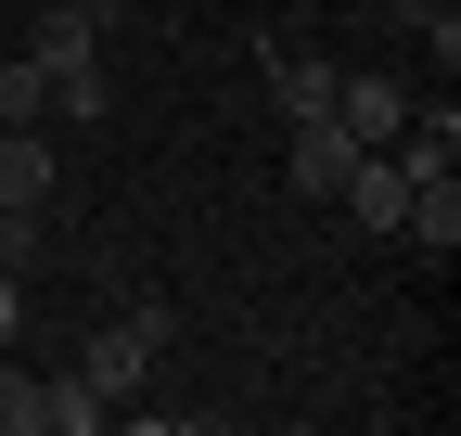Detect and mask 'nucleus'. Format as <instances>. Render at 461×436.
I'll return each mask as SVG.
<instances>
[{
    "label": "nucleus",
    "instance_id": "f8f14e48",
    "mask_svg": "<svg viewBox=\"0 0 461 436\" xmlns=\"http://www.w3.org/2000/svg\"><path fill=\"white\" fill-rule=\"evenodd\" d=\"M0 51H14V26H0Z\"/></svg>",
    "mask_w": 461,
    "mask_h": 436
},
{
    "label": "nucleus",
    "instance_id": "6e6552de",
    "mask_svg": "<svg viewBox=\"0 0 461 436\" xmlns=\"http://www.w3.org/2000/svg\"><path fill=\"white\" fill-rule=\"evenodd\" d=\"M0 436H51V372H26L0 347Z\"/></svg>",
    "mask_w": 461,
    "mask_h": 436
},
{
    "label": "nucleus",
    "instance_id": "1a4fd4ad",
    "mask_svg": "<svg viewBox=\"0 0 461 436\" xmlns=\"http://www.w3.org/2000/svg\"><path fill=\"white\" fill-rule=\"evenodd\" d=\"M39 116H51V77L26 51H0V129H39Z\"/></svg>",
    "mask_w": 461,
    "mask_h": 436
},
{
    "label": "nucleus",
    "instance_id": "9d476101",
    "mask_svg": "<svg viewBox=\"0 0 461 436\" xmlns=\"http://www.w3.org/2000/svg\"><path fill=\"white\" fill-rule=\"evenodd\" d=\"M26 334V269H0V347Z\"/></svg>",
    "mask_w": 461,
    "mask_h": 436
},
{
    "label": "nucleus",
    "instance_id": "20e7f679",
    "mask_svg": "<svg viewBox=\"0 0 461 436\" xmlns=\"http://www.w3.org/2000/svg\"><path fill=\"white\" fill-rule=\"evenodd\" d=\"M346 168H359V141H346L333 116H295V154H282V180H295L308 205H333V193H346Z\"/></svg>",
    "mask_w": 461,
    "mask_h": 436
},
{
    "label": "nucleus",
    "instance_id": "39448f33",
    "mask_svg": "<svg viewBox=\"0 0 461 436\" xmlns=\"http://www.w3.org/2000/svg\"><path fill=\"white\" fill-rule=\"evenodd\" d=\"M397 116H411V90H397V77H333V129L359 141V154H384Z\"/></svg>",
    "mask_w": 461,
    "mask_h": 436
},
{
    "label": "nucleus",
    "instance_id": "f257e3e1",
    "mask_svg": "<svg viewBox=\"0 0 461 436\" xmlns=\"http://www.w3.org/2000/svg\"><path fill=\"white\" fill-rule=\"evenodd\" d=\"M103 26L115 0H26V65L51 77V116H103Z\"/></svg>",
    "mask_w": 461,
    "mask_h": 436
},
{
    "label": "nucleus",
    "instance_id": "7ed1b4c3",
    "mask_svg": "<svg viewBox=\"0 0 461 436\" xmlns=\"http://www.w3.org/2000/svg\"><path fill=\"white\" fill-rule=\"evenodd\" d=\"M257 65H269V103H282V129H295V116H333V51H295V39H269L257 51Z\"/></svg>",
    "mask_w": 461,
    "mask_h": 436
},
{
    "label": "nucleus",
    "instance_id": "0eeeda50",
    "mask_svg": "<svg viewBox=\"0 0 461 436\" xmlns=\"http://www.w3.org/2000/svg\"><path fill=\"white\" fill-rule=\"evenodd\" d=\"M346 218H359V232H397V205H411V168H397V154H359V168H346V193H333Z\"/></svg>",
    "mask_w": 461,
    "mask_h": 436
},
{
    "label": "nucleus",
    "instance_id": "9b49d317",
    "mask_svg": "<svg viewBox=\"0 0 461 436\" xmlns=\"http://www.w3.org/2000/svg\"><path fill=\"white\" fill-rule=\"evenodd\" d=\"M436 14H448V0H397V26H436Z\"/></svg>",
    "mask_w": 461,
    "mask_h": 436
},
{
    "label": "nucleus",
    "instance_id": "f03ea898",
    "mask_svg": "<svg viewBox=\"0 0 461 436\" xmlns=\"http://www.w3.org/2000/svg\"><path fill=\"white\" fill-rule=\"evenodd\" d=\"M167 347H180V308H154V295H129V308H115L103 334H90V359H77V372H90L103 398H141Z\"/></svg>",
    "mask_w": 461,
    "mask_h": 436
},
{
    "label": "nucleus",
    "instance_id": "423d86ee",
    "mask_svg": "<svg viewBox=\"0 0 461 436\" xmlns=\"http://www.w3.org/2000/svg\"><path fill=\"white\" fill-rule=\"evenodd\" d=\"M51 193H65V168H51L39 129H0V218H39Z\"/></svg>",
    "mask_w": 461,
    "mask_h": 436
}]
</instances>
